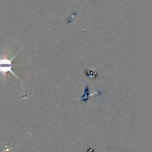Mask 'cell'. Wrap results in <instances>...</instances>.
Listing matches in <instances>:
<instances>
[{
  "label": "cell",
  "mask_w": 152,
  "mask_h": 152,
  "mask_svg": "<svg viewBox=\"0 0 152 152\" xmlns=\"http://www.w3.org/2000/svg\"><path fill=\"white\" fill-rule=\"evenodd\" d=\"M96 92H94V93H91V94L90 92H89V87L88 86H86V89H85V92H84V95L82 96V98H80L81 99V101H87L88 99L89 98V97L90 96H92V95H96Z\"/></svg>",
  "instance_id": "cell-1"
},
{
  "label": "cell",
  "mask_w": 152,
  "mask_h": 152,
  "mask_svg": "<svg viewBox=\"0 0 152 152\" xmlns=\"http://www.w3.org/2000/svg\"><path fill=\"white\" fill-rule=\"evenodd\" d=\"M86 75H88V77H93L94 76L96 77V75H97V73H96V72L92 71V70H86Z\"/></svg>",
  "instance_id": "cell-2"
}]
</instances>
